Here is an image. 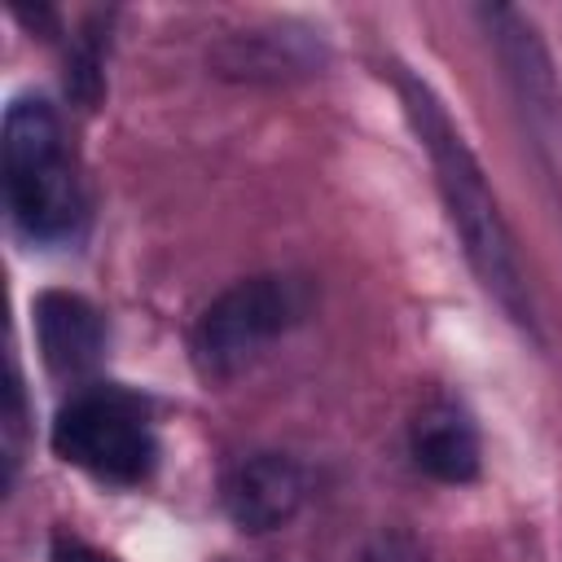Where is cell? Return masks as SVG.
I'll return each instance as SVG.
<instances>
[{
	"mask_svg": "<svg viewBox=\"0 0 562 562\" xmlns=\"http://www.w3.org/2000/svg\"><path fill=\"white\" fill-rule=\"evenodd\" d=\"M299 321V290L290 277H246L211 299L193 325V360L206 378L241 373L268 342Z\"/></svg>",
	"mask_w": 562,
	"mask_h": 562,
	"instance_id": "4",
	"label": "cell"
},
{
	"mask_svg": "<svg viewBox=\"0 0 562 562\" xmlns=\"http://www.w3.org/2000/svg\"><path fill=\"white\" fill-rule=\"evenodd\" d=\"M31 316H35V342L44 351V364L53 373H83L101 360V347H105V321L101 312L83 299V294H70V290H44L35 303H31Z\"/></svg>",
	"mask_w": 562,
	"mask_h": 562,
	"instance_id": "6",
	"label": "cell"
},
{
	"mask_svg": "<svg viewBox=\"0 0 562 562\" xmlns=\"http://www.w3.org/2000/svg\"><path fill=\"white\" fill-rule=\"evenodd\" d=\"M215 61L224 75H290V70H312L321 61V48L307 40V31H246L233 35Z\"/></svg>",
	"mask_w": 562,
	"mask_h": 562,
	"instance_id": "9",
	"label": "cell"
},
{
	"mask_svg": "<svg viewBox=\"0 0 562 562\" xmlns=\"http://www.w3.org/2000/svg\"><path fill=\"white\" fill-rule=\"evenodd\" d=\"M220 496H224V514L241 531L263 536V531L285 527L299 514V505L307 496V474L285 452H255V457H241L224 474Z\"/></svg>",
	"mask_w": 562,
	"mask_h": 562,
	"instance_id": "5",
	"label": "cell"
},
{
	"mask_svg": "<svg viewBox=\"0 0 562 562\" xmlns=\"http://www.w3.org/2000/svg\"><path fill=\"white\" fill-rule=\"evenodd\" d=\"M487 26H492V40L501 48V61L509 66V79H514L518 97L531 105V114H558L553 66H549V53L540 48L536 31L514 9H492Z\"/></svg>",
	"mask_w": 562,
	"mask_h": 562,
	"instance_id": "8",
	"label": "cell"
},
{
	"mask_svg": "<svg viewBox=\"0 0 562 562\" xmlns=\"http://www.w3.org/2000/svg\"><path fill=\"white\" fill-rule=\"evenodd\" d=\"M53 562H114V558L101 553V549H92V544H83V540L57 536V544H53Z\"/></svg>",
	"mask_w": 562,
	"mask_h": 562,
	"instance_id": "11",
	"label": "cell"
},
{
	"mask_svg": "<svg viewBox=\"0 0 562 562\" xmlns=\"http://www.w3.org/2000/svg\"><path fill=\"white\" fill-rule=\"evenodd\" d=\"M413 461L417 470H426L439 483H470L483 465V443H479V426L470 422V413L452 400H430L417 422H413Z\"/></svg>",
	"mask_w": 562,
	"mask_h": 562,
	"instance_id": "7",
	"label": "cell"
},
{
	"mask_svg": "<svg viewBox=\"0 0 562 562\" xmlns=\"http://www.w3.org/2000/svg\"><path fill=\"white\" fill-rule=\"evenodd\" d=\"M360 562H426V549L408 531H382V536H373V544L364 549Z\"/></svg>",
	"mask_w": 562,
	"mask_h": 562,
	"instance_id": "10",
	"label": "cell"
},
{
	"mask_svg": "<svg viewBox=\"0 0 562 562\" xmlns=\"http://www.w3.org/2000/svg\"><path fill=\"white\" fill-rule=\"evenodd\" d=\"M400 92H404V110L435 162V180L448 206V220L461 237V250L474 268V277L483 281V290L501 303V312L522 325L536 329V307H531V290H527V272L514 246V233L501 215V202L479 167V158L470 154L465 136L452 127L448 110L435 101V92L426 83H417L413 75H400Z\"/></svg>",
	"mask_w": 562,
	"mask_h": 562,
	"instance_id": "1",
	"label": "cell"
},
{
	"mask_svg": "<svg viewBox=\"0 0 562 562\" xmlns=\"http://www.w3.org/2000/svg\"><path fill=\"white\" fill-rule=\"evenodd\" d=\"M53 448L61 461L105 483H140L158 457L145 408L114 386L79 391L70 404H61L53 422Z\"/></svg>",
	"mask_w": 562,
	"mask_h": 562,
	"instance_id": "3",
	"label": "cell"
},
{
	"mask_svg": "<svg viewBox=\"0 0 562 562\" xmlns=\"http://www.w3.org/2000/svg\"><path fill=\"white\" fill-rule=\"evenodd\" d=\"M4 198L31 241L66 237L79 220V180L61 119L44 97H13L4 110Z\"/></svg>",
	"mask_w": 562,
	"mask_h": 562,
	"instance_id": "2",
	"label": "cell"
}]
</instances>
